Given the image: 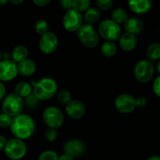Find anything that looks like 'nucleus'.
Listing matches in <instances>:
<instances>
[{
    "label": "nucleus",
    "instance_id": "obj_24",
    "mask_svg": "<svg viewBox=\"0 0 160 160\" xmlns=\"http://www.w3.org/2000/svg\"><path fill=\"white\" fill-rule=\"evenodd\" d=\"M100 12L97 8H90L88 9L84 15V20L89 23H94L100 19Z\"/></svg>",
    "mask_w": 160,
    "mask_h": 160
},
{
    "label": "nucleus",
    "instance_id": "obj_40",
    "mask_svg": "<svg viewBox=\"0 0 160 160\" xmlns=\"http://www.w3.org/2000/svg\"><path fill=\"white\" fill-rule=\"evenodd\" d=\"M147 160H160V156H151V157H149Z\"/></svg>",
    "mask_w": 160,
    "mask_h": 160
},
{
    "label": "nucleus",
    "instance_id": "obj_22",
    "mask_svg": "<svg viewBox=\"0 0 160 160\" xmlns=\"http://www.w3.org/2000/svg\"><path fill=\"white\" fill-rule=\"evenodd\" d=\"M147 57L149 61L157 60L160 58V44L153 43L147 48Z\"/></svg>",
    "mask_w": 160,
    "mask_h": 160
},
{
    "label": "nucleus",
    "instance_id": "obj_16",
    "mask_svg": "<svg viewBox=\"0 0 160 160\" xmlns=\"http://www.w3.org/2000/svg\"><path fill=\"white\" fill-rule=\"evenodd\" d=\"M130 9L138 14L146 13L152 8V2L149 0H140V1H130L128 2Z\"/></svg>",
    "mask_w": 160,
    "mask_h": 160
},
{
    "label": "nucleus",
    "instance_id": "obj_20",
    "mask_svg": "<svg viewBox=\"0 0 160 160\" xmlns=\"http://www.w3.org/2000/svg\"><path fill=\"white\" fill-rule=\"evenodd\" d=\"M15 93L20 97L27 98L31 95V87L29 84L26 82H20L17 84L15 88Z\"/></svg>",
    "mask_w": 160,
    "mask_h": 160
},
{
    "label": "nucleus",
    "instance_id": "obj_7",
    "mask_svg": "<svg viewBox=\"0 0 160 160\" xmlns=\"http://www.w3.org/2000/svg\"><path fill=\"white\" fill-rule=\"evenodd\" d=\"M153 73L154 66L149 60H141L135 66V78L141 83L148 82L152 79Z\"/></svg>",
    "mask_w": 160,
    "mask_h": 160
},
{
    "label": "nucleus",
    "instance_id": "obj_31",
    "mask_svg": "<svg viewBox=\"0 0 160 160\" xmlns=\"http://www.w3.org/2000/svg\"><path fill=\"white\" fill-rule=\"evenodd\" d=\"M113 2L111 0H106V1H104V0H97V5L100 9H103V10H108L112 6Z\"/></svg>",
    "mask_w": 160,
    "mask_h": 160
},
{
    "label": "nucleus",
    "instance_id": "obj_27",
    "mask_svg": "<svg viewBox=\"0 0 160 160\" xmlns=\"http://www.w3.org/2000/svg\"><path fill=\"white\" fill-rule=\"evenodd\" d=\"M57 98L59 102L63 104H68L72 101V95L70 92L66 90H62L59 92L57 95Z\"/></svg>",
    "mask_w": 160,
    "mask_h": 160
},
{
    "label": "nucleus",
    "instance_id": "obj_26",
    "mask_svg": "<svg viewBox=\"0 0 160 160\" xmlns=\"http://www.w3.org/2000/svg\"><path fill=\"white\" fill-rule=\"evenodd\" d=\"M35 30L39 34L43 35L45 33L49 32V25L46 21L43 20H38L35 25Z\"/></svg>",
    "mask_w": 160,
    "mask_h": 160
},
{
    "label": "nucleus",
    "instance_id": "obj_25",
    "mask_svg": "<svg viewBox=\"0 0 160 160\" xmlns=\"http://www.w3.org/2000/svg\"><path fill=\"white\" fill-rule=\"evenodd\" d=\"M90 1L89 0H74L72 1V8L78 12H84L89 8Z\"/></svg>",
    "mask_w": 160,
    "mask_h": 160
},
{
    "label": "nucleus",
    "instance_id": "obj_1",
    "mask_svg": "<svg viewBox=\"0 0 160 160\" xmlns=\"http://www.w3.org/2000/svg\"><path fill=\"white\" fill-rule=\"evenodd\" d=\"M10 129L13 135L18 139H27L34 133V120L30 116L20 113L13 117L11 122Z\"/></svg>",
    "mask_w": 160,
    "mask_h": 160
},
{
    "label": "nucleus",
    "instance_id": "obj_34",
    "mask_svg": "<svg viewBox=\"0 0 160 160\" xmlns=\"http://www.w3.org/2000/svg\"><path fill=\"white\" fill-rule=\"evenodd\" d=\"M146 103H147L146 99L144 98H143V97L138 98L136 100V105L137 106H139V107H144V106H145Z\"/></svg>",
    "mask_w": 160,
    "mask_h": 160
},
{
    "label": "nucleus",
    "instance_id": "obj_18",
    "mask_svg": "<svg viewBox=\"0 0 160 160\" xmlns=\"http://www.w3.org/2000/svg\"><path fill=\"white\" fill-rule=\"evenodd\" d=\"M18 73L24 77H29L32 75L36 70L35 63L31 59H25L19 62L17 66Z\"/></svg>",
    "mask_w": 160,
    "mask_h": 160
},
{
    "label": "nucleus",
    "instance_id": "obj_11",
    "mask_svg": "<svg viewBox=\"0 0 160 160\" xmlns=\"http://www.w3.org/2000/svg\"><path fill=\"white\" fill-rule=\"evenodd\" d=\"M116 109L122 113H129L134 110L136 107V99L128 94L121 95L116 98L115 102Z\"/></svg>",
    "mask_w": 160,
    "mask_h": 160
},
{
    "label": "nucleus",
    "instance_id": "obj_15",
    "mask_svg": "<svg viewBox=\"0 0 160 160\" xmlns=\"http://www.w3.org/2000/svg\"><path fill=\"white\" fill-rule=\"evenodd\" d=\"M124 27H125V29L127 31V33H130V34L136 36L141 34L143 28H144V24H143L142 21L138 18L132 17V18L128 19L125 22Z\"/></svg>",
    "mask_w": 160,
    "mask_h": 160
},
{
    "label": "nucleus",
    "instance_id": "obj_29",
    "mask_svg": "<svg viewBox=\"0 0 160 160\" xmlns=\"http://www.w3.org/2000/svg\"><path fill=\"white\" fill-rule=\"evenodd\" d=\"M12 120L13 119L11 118V117L6 115V114H0V127L3 128H9V127H10Z\"/></svg>",
    "mask_w": 160,
    "mask_h": 160
},
{
    "label": "nucleus",
    "instance_id": "obj_43",
    "mask_svg": "<svg viewBox=\"0 0 160 160\" xmlns=\"http://www.w3.org/2000/svg\"><path fill=\"white\" fill-rule=\"evenodd\" d=\"M157 70H158V73H160V62H158V65H157Z\"/></svg>",
    "mask_w": 160,
    "mask_h": 160
},
{
    "label": "nucleus",
    "instance_id": "obj_14",
    "mask_svg": "<svg viewBox=\"0 0 160 160\" xmlns=\"http://www.w3.org/2000/svg\"><path fill=\"white\" fill-rule=\"evenodd\" d=\"M65 110L71 118L76 120V119L81 118L84 115L86 112V108L83 102L78 100H73L67 104Z\"/></svg>",
    "mask_w": 160,
    "mask_h": 160
},
{
    "label": "nucleus",
    "instance_id": "obj_19",
    "mask_svg": "<svg viewBox=\"0 0 160 160\" xmlns=\"http://www.w3.org/2000/svg\"><path fill=\"white\" fill-rule=\"evenodd\" d=\"M28 51L26 47L23 45H18L15 47L12 52L13 61L14 62H20L25 60L28 57Z\"/></svg>",
    "mask_w": 160,
    "mask_h": 160
},
{
    "label": "nucleus",
    "instance_id": "obj_6",
    "mask_svg": "<svg viewBox=\"0 0 160 160\" xmlns=\"http://www.w3.org/2000/svg\"><path fill=\"white\" fill-rule=\"evenodd\" d=\"M4 149L8 158L13 160L22 159L27 151L26 145L20 139H11L8 141Z\"/></svg>",
    "mask_w": 160,
    "mask_h": 160
},
{
    "label": "nucleus",
    "instance_id": "obj_3",
    "mask_svg": "<svg viewBox=\"0 0 160 160\" xmlns=\"http://www.w3.org/2000/svg\"><path fill=\"white\" fill-rule=\"evenodd\" d=\"M2 108L5 114L15 117L22 112L24 108L23 100L16 93H10L3 100Z\"/></svg>",
    "mask_w": 160,
    "mask_h": 160
},
{
    "label": "nucleus",
    "instance_id": "obj_39",
    "mask_svg": "<svg viewBox=\"0 0 160 160\" xmlns=\"http://www.w3.org/2000/svg\"><path fill=\"white\" fill-rule=\"evenodd\" d=\"M59 160H73V157H72V156H69V155L65 154V153H64V155L60 156Z\"/></svg>",
    "mask_w": 160,
    "mask_h": 160
},
{
    "label": "nucleus",
    "instance_id": "obj_12",
    "mask_svg": "<svg viewBox=\"0 0 160 160\" xmlns=\"http://www.w3.org/2000/svg\"><path fill=\"white\" fill-rule=\"evenodd\" d=\"M18 69L16 62L13 60H3L0 62V80L9 81L16 78Z\"/></svg>",
    "mask_w": 160,
    "mask_h": 160
},
{
    "label": "nucleus",
    "instance_id": "obj_35",
    "mask_svg": "<svg viewBox=\"0 0 160 160\" xmlns=\"http://www.w3.org/2000/svg\"><path fill=\"white\" fill-rule=\"evenodd\" d=\"M50 0H34L33 2L39 6H44L46 4L50 3Z\"/></svg>",
    "mask_w": 160,
    "mask_h": 160
},
{
    "label": "nucleus",
    "instance_id": "obj_37",
    "mask_svg": "<svg viewBox=\"0 0 160 160\" xmlns=\"http://www.w3.org/2000/svg\"><path fill=\"white\" fill-rule=\"evenodd\" d=\"M6 143H7V142H6V139L5 138V137L0 135V150H3V148H5Z\"/></svg>",
    "mask_w": 160,
    "mask_h": 160
},
{
    "label": "nucleus",
    "instance_id": "obj_9",
    "mask_svg": "<svg viewBox=\"0 0 160 160\" xmlns=\"http://www.w3.org/2000/svg\"><path fill=\"white\" fill-rule=\"evenodd\" d=\"M83 17L79 12L74 9H69L64 15L63 19V23L66 30L68 31H78L82 26Z\"/></svg>",
    "mask_w": 160,
    "mask_h": 160
},
{
    "label": "nucleus",
    "instance_id": "obj_38",
    "mask_svg": "<svg viewBox=\"0 0 160 160\" xmlns=\"http://www.w3.org/2000/svg\"><path fill=\"white\" fill-rule=\"evenodd\" d=\"M5 93H6V88H5L4 84L0 82V100L3 98Z\"/></svg>",
    "mask_w": 160,
    "mask_h": 160
},
{
    "label": "nucleus",
    "instance_id": "obj_44",
    "mask_svg": "<svg viewBox=\"0 0 160 160\" xmlns=\"http://www.w3.org/2000/svg\"><path fill=\"white\" fill-rule=\"evenodd\" d=\"M1 59H2V52L0 51V62H1Z\"/></svg>",
    "mask_w": 160,
    "mask_h": 160
},
{
    "label": "nucleus",
    "instance_id": "obj_41",
    "mask_svg": "<svg viewBox=\"0 0 160 160\" xmlns=\"http://www.w3.org/2000/svg\"><path fill=\"white\" fill-rule=\"evenodd\" d=\"M23 0H11L10 2L13 3V4H20V3L23 2Z\"/></svg>",
    "mask_w": 160,
    "mask_h": 160
},
{
    "label": "nucleus",
    "instance_id": "obj_2",
    "mask_svg": "<svg viewBox=\"0 0 160 160\" xmlns=\"http://www.w3.org/2000/svg\"><path fill=\"white\" fill-rule=\"evenodd\" d=\"M56 84L51 78H43L40 80L34 87V95L40 100L52 98L56 92Z\"/></svg>",
    "mask_w": 160,
    "mask_h": 160
},
{
    "label": "nucleus",
    "instance_id": "obj_8",
    "mask_svg": "<svg viewBox=\"0 0 160 160\" xmlns=\"http://www.w3.org/2000/svg\"><path fill=\"white\" fill-rule=\"evenodd\" d=\"M43 120L50 128H60L64 122V115L59 109L53 106L46 108L43 112Z\"/></svg>",
    "mask_w": 160,
    "mask_h": 160
},
{
    "label": "nucleus",
    "instance_id": "obj_32",
    "mask_svg": "<svg viewBox=\"0 0 160 160\" xmlns=\"http://www.w3.org/2000/svg\"><path fill=\"white\" fill-rule=\"evenodd\" d=\"M25 102L28 107H35L38 104V98L35 95H30L29 96L27 97Z\"/></svg>",
    "mask_w": 160,
    "mask_h": 160
},
{
    "label": "nucleus",
    "instance_id": "obj_42",
    "mask_svg": "<svg viewBox=\"0 0 160 160\" xmlns=\"http://www.w3.org/2000/svg\"><path fill=\"white\" fill-rule=\"evenodd\" d=\"M7 2L8 1H5V0H2L1 1V0H0V6H4V5H6Z\"/></svg>",
    "mask_w": 160,
    "mask_h": 160
},
{
    "label": "nucleus",
    "instance_id": "obj_17",
    "mask_svg": "<svg viewBox=\"0 0 160 160\" xmlns=\"http://www.w3.org/2000/svg\"><path fill=\"white\" fill-rule=\"evenodd\" d=\"M119 45L121 48L125 52H130L133 50L136 45V38L133 34L130 33H125L122 34L119 41Z\"/></svg>",
    "mask_w": 160,
    "mask_h": 160
},
{
    "label": "nucleus",
    "instance_id": "obj_33",
    "mask_svg": "<svg viewBox=\"0 0 160 160\" xmlns=\"http://www.w3.org/2000/svg\"><path fill=\"white\" fill-rule=\"evenodd\" d=\"M153 90L158 96L160 97V76L155 79L153 84Z\"/></svg>",
    "mask_w": 160,
    "mask_h": 160
},
{
    "label": "nucleus",
    "instance_id": "obj_30",
    "mask_svg": "<svg viewBox=\"0 0 160 160\" xmlns=\"http://www.w3.org/2000/svg\"><path fill=\"white\" fill-rule=\"evenodd\" d=\"M45 138L49 142H53L57 138V131L54 128H50L45 132Z\"/></svg>",
    "mask_w": 160,
    "mask_h": 160
},
{
    "label": "nucleus",
    "instance_id": "obj_23",
    "mask_svg": "<svg viewBox=\"0 0 160 160\" xmlns=\"http://www.w3.org/2000/svg\"><path fill=\"white\" fill-rule=\"evenodd\" d=\"M116 50H117V48H116L115 44L113 42L108 41L104 42L101 46V53L105 57H112L115 54Z\"/></svg>",
    "mask_w": 160,
    "mask_h": 160
},
{
    "label": "nucleus",
    "instance_id": "obj_5",
    "mask_svg": "<svg viewBox=\"0 0 160 160\" xmlns=\"http://www.w3.org/2000/svg\"><path fill=\"white\" fill-rule=\"evenodd\" d=\"M98 30L101 37L109 42L117 40L121 34L120 26L112 20L102 21L99 25Z\"/></svg>",
    "mask_w": 160,
    "mask_h": 160
},
{
    "label": "nucleus",
    "instance_id": "obj_4",
    "mask_svg": "<svg viewBox=\"0 0 160 160\" xmlns=\"http://www.w3.org/2000/svg\"><path fill=\"white\" fill-rule=\"evenodd\" d=\"M77 36L83 45L87 48H94L99 42L98 34L90 24L82 25L77 31Z\"/></svg>",
    "mask_w": 160,
    "mask_h": 160
},
{
    "label": "nucleus",
    "instance_id": "obj_13",
    "mask_svg": "<svg viewBox=\"0 0 160 160\" xmlns=\"http://www.w3.org/2000/svg\"><path fill=\"white\" fill-rule=\"evenodd\" d=\"M86 146L84 143L78 140H72L64 145V152L72 157H78L85 152Z\"/></svg>",
    "mask_w": 160,
    "mask_h": 160
},
{
    "label": "nucleus",
    "instance_id": "obj_36",
    "mask_svg": "<svg viewBox=\"0 0 160 160\" xmlns=\"http://www.w3.org/2000/svg\"><path fill=\"white\" fill-rule=\"evenodd\" d=\"M61 4L65 9H70L72 7V1H71V0H64V1L61 2Z\"/></svg>",
    "mask_w": 160,
    "mask_h": 160
},
{
    "label": "nucleus",
    "instance_id": "obj_21",
    "mask_svg": "<svg viewBox=\"0 0 160 160\" xmlns=\"http://www.w3.org/2000/svg\"><path fill=\"white\" fill-rule=\"evenodd\" d=\"M111 19L114 22L119 23H125L128 20V14L124 9L118 8L111 12Z\"/></svg>",
    "mask_w": 160,
    "mask_h": 160
},
{
    "label": "nucleus",
    "instance_id": "obj_10",
    "mask_svg": "<svg viewBox=\"0 0 160 160\" xmlns=\"http://www.w3.org/2000/svg\"><path fill=\"white\" fill-rule=\"evenodd\" d=\"M58 45V39L55 34L47 32L42 35L39 40V48L45 54H51L56 49Z\"/></svg>",
    "mask_w": 160,
    "mask_h": 160
},
{
    "label": "nucleus",
    "instance_id": "obj_28",
    "mask_svg": "<svg viewBox=\"0 0 160 160\" xmlns=\"http://www.w3.org/2000/svg\"><path fill=\"white\" fill-rule=\"evenodd\" d=\"M38 160H59V156L53 151H45L40 155Z\"/></svg>",
    "mask_w": 160,
    "mask_h": 160
}]
</instances>
